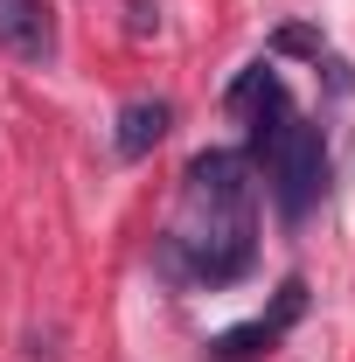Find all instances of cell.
Masks as SVG:
<instances>
[{
    "label": "cell",
    "instance_id": "obj_2",
    "mask_svg": "<svg viewBox=\"0 0 355 362\" xmlns=\"http://www.w3.org/2000/svg\"><path fill=\"white\" fill-rule=\"evenodd\" d=\"M265 175H272L279 216L300 223L313 202H320V188H327V139H320V126H307V119L293 112V119L279 126V139L265 146Z\"/></svg>",
    "mask_w": 355,
    "mask_h": 362
},
{
    "label": "cell",
    "instance_id": "obj_3",
    "mask_svg": "<svg viewBox=\"0 0 355 362\" xmlns=\"http://www.w3.org/2000/svg\"><path fill=\"white\" fill-rule=\"evenodd\" d=\"M300 314H307V279H286V286H279V307L258 314V320H244V327H223L216 341H209V356H216V362H251V356H265V349H272V341H279Z\"/></svg>",
    "mask_w": 355,
    "mask_h": 362
},
{
    "label": "cell",
    "instance_id": "obj_1",
    "mask_svg": "<svg viewBox=\"0 0 355 362\" xmlns=\"http://www.w3.org/2000/svg\"><path fill=\"white\" fill-rule=\"evenodd\" d=\"M258 188H251V160L230 153V146H209L188 160L181 175V223L161 237V265L175 279H195V286H230L244 279L251 258H258Z\"/></svg>",
    "mask_w": 355,
    "mask_h": 362
},
{
    "label": "cell",
    "instance_id": "obj_5",
    "mask_svg": "<svg viewBox=\"0 0 355 362\" xmlns=\"http://www.w3.org/2000/svg\"><path fill=\"white\" fill-rule=\"evenodd\" d=\"M175 126V105L168 98H133L126 112H119V126H112V146H119V160H146L161 139Z\"/></svg>",
    "mask_w": 355,
    "mask_h": 362
},
{
    "label": "cell",
    "instance_id": "obj_4",
    "mask_svg": "<svg viewBox=\"0 0 355 362\" xmlns=\"http://www.w3.org/2000/svg\"><path fill=\"white\" fill-rule=\"evenodd\" d=\"M0 49L21 63H49L56 56V28H49L42 0H0Z\"/></svg>",
    "mask_w": 355,
    "mask_h": 362
},
{
    "label": "cell",
    "instance_id": "obj_6",
    "mask_svg": "<svg viewBox=\"0 0 355 362\" xmlns=\"http://www.w3.org/2000/svg\"><path fill=\"white\" fill-rule=\"evenodd\" d=\"M279 49H307V56H320V35H307V28H286V35H279Z\"/></svg>",
    "mask_w": 355,
    "mask_h": 362
}]
</instances>
